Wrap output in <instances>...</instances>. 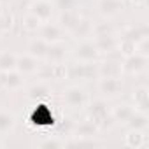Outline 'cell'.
Returning <instances> with one entry per match:
<instances>
[{
    "label": "cell",
    "instance_id": "cell-1",
    "mask_svg": "<svg viewBox=\"0 0 149 149\" xmlns=\"http://www.w3.org/2000/svg\"><path fill=\"white\" fill-rule=\"evenodd\" d=\"M30 123L33 126H42V125L54 126L56 125V118H54V114H53L49 105H46L42 102H37V105H33L30 109Z\"/></svg>",
    "mask_w": 149,
    "mask_h": 149
},
{
    "label": "cell",
    "instance_id": "cell-2",
    "mask_svg": "<svg viewBox=\"0 0 149 149\" xmlns=\"http://www.w3.org/2000/svg\"><path fill=\"white\" fill-rule=\"evenodd\" d=\"M63 102L70 109H76V111L84 109L86 104H88V93L81 86H70L63 93Z\"/></svg>",
    "mask_w": 149,
    "mask_h": 149
},
{
    "label": "cell",
    "instance_id": "cell-3",
    "mask_svg": "<svg viewBox=\"0 0 149 149\" xmlns=\"http://www.w3.org/2000/svg\"><path fill=\"white\" fill-rule=\"evenodd\" d=\"M74 56H76V60H79V61H83V63H93V61H97V58H98V49H97V46L91 42V40H81L76 47H74Z\"/></svg>",
    "mask_w": 149,
    "mask_h": 149
},
{
    "label": "cell",
    "instance_id": "cell-4",
    "mask_svg": "<svg viewBox=\"0 0 149 149\" xmlns=\"http://www.w3.org/2000/svg\"><path fill=\"white\" fill-rule=\"evenodd\" d=\"M54 7L49 0H33L30 6V14H33L40 23H49L53 18Z\"/></svg>",
    "mask_w": 149,
    "mask_h": 149
},
{
    "label": "cell",
    "instance_id": "cell-5",
    "mask_svg": "<svg viewBox=\"0 0 149 149\" xmlns=\"http://www.w3.org/2000/svg\"><path fill=\"white\" fill-rule=\"evenodd\" d=\"M109 119H112L111 111H107V107H105V104H104L102 100L93 102V104L90 105V121H91L97 128H100L102 125H105Z\"/></svg>",
    "mask_w": 149,
    "mask_h": 149
},
{
    "label": "cell",
    "instance_id": "cell-6",
    "mask_svg": "<svg viewBox=\"0 0 149 149\" xmlns=\"http://www.w3.org/2000/svg\"><path fill=\"white\" fill-rule=\"evenodd\" d=\"M146 63H147V56L135 51V53L125 56V60L121 63V68H123V72H128V74H139L140 70H144Z\"/></svg>",
    "mask_w": 149,
    "mask_h": 149
},
{
    "label": "cell",
    "instance_id": "cell-7",
    "mask_svg": "<svg viewBox=\"0 0 149 149\" xmlns=\"http://www.w3.org/2000/svg\"><path fill=\"white\" fill-rule=\"evenodd\" d=\"M40 37L47 42V44H56L61 42L65 39V30L60 25H53V23H42L40 25Z\"/></svg>",
    "mask_w": 149,
    "mask_h": 149
},
{
    "label": "cell",
    "instance_id": "cell-8",
    "mask_svg": "<svg viewBox=\"0 0 149 149\" xmlns=\"http://www.w3.org/2000/svg\"><path fill=\"white\" fill-rule=\"evenodd\" d=\"M39 68V60L35 56H32L30 53L26 54H19L16 56V70L23 76H28V74H35Z\"/></svg>",
    "mask_w": 149,
    "mask_h": 149
},
{
    "label": "cell",
    "instance_id": "cell-9",
    "mask_svg": "<svg viewBox=\"0 0 149 149\" xmlns=\"http://www.w3.org/2000/svg\"><path fill=\"white\" fill-rule=\"evenodd\" d=\"M97 74L100 76V79H121L123 68H121V63L107 60V61H102L98 65Z\"/></svg>",
    "mask_w": 149,
    "mask_h": 149
},
{
    "label": "cell",
    "instance_id": "cell-10",
    "mask_svg": "<svg viewBox=\"0 0 149 149\" xmlns=\"http://www.w3.org/2000/svg\"><path fill=\"white\" fill-rule=\"evenodd\" d=\"M98 90L104 97L107 98H112V97H118L121 95L123 91V84H121V79H100L98 83Z\"/></svg>",
    "mask_w": 149,
    "mask_h": 149
},
{
    "label": "cell",
    "instance_id": "cell-11",
    "mask_svg": "<svg viewBox=\"0 0 149 149\" xmlns=\"http://www.w3.org/2000/svg\"><path fill=\"white\" fill-rule=\"evenodd\" d=\"M65 56H67V47L61 44V42H56V44H49L47 46V51H46V60L54 65V63H65Z\"/></svg>",
    "mask_w": 149,
    "mask_h": 149
},
{
    "label": "cell",
    "instance_id": "cell-12",
    "mask_svg": "<svg viewBox=\"0 0 149 149\" xmlns=\"http://www.w3.org/2000/svg\"><path fill=\"white\" fill-rule=\"evenodd\" d=\"M51 93H53L51 88H49L44 81L33 84V86L26 91L28 98H32V100H35V102H46V100H49V98H51Z\"/></svg>",
    "mask_w": 149,
    "mask_h": 149
},
{
    "label": "cell",
    "instance_id": "cell-13",
    "mask_svg": "<svg viewBox=\"0 0 149 149\" xmlns=\"http://www.w3.org/2000/svg\"><path fill=\"white\" fill-rule=\"evenodd\" d=\"M79 19H81V14L74 9V7H70V9H61V14H60V26H61L63 30H68V32H70L74 26L79 23Z\"/></svg>",
    "mask_w": 149,
    "mask_h": 149
},
{
    "label": "cell",
    "instance_id": "cell-14",
    "mask_svg": "<svg viewBox=\"0 0 149 149\" xmlns=\"http://www.w3.org/2000/svg\"><path fill=\"white\" fill-rule=\"evenodd\" d=\"M16 128V116L9 111L0 109V137H7Z\"/></svg>",
    "mask_w": 149,
    "mask_h": 149
},
{
    "label": "cell",
    "instance_id": "cell-15",
    "mask_svg": "<svg viewBox=\"0 0 149 149\" xmlns=\"http://www.w3.org/2000/svg\"><path fill=\"white\" fill-rule=\"evenodd\" d=\"M70 33L76 39H79V40H86L88 37H93V23L90 19H83L81 18L79 23L70 30Z\"/></svg>",
    "mask_w": 149,
    "mask_h": 149
},
{
    "label": "cell",
    "instance_id": "cell-16",
    "mask_svg": "<svg viewBox=\"0 0 149 149\" xmlns=\"http://www.w3.org/2000/svg\"><path fill=\"white\" fill-rule=\"evenodd\" d=\"M93 44L97 46V49H98L100 54H102V53H112V51H116V47H118V40L114 39L112 33H111V35L95 37V42H93Z\"/></svg>",
    "mask_w": 149,
    "mask_h": 149
},
{
    "label": "cell",
    "instance_id": "cell-17",
    "mask_svg": "<svg viewBox=\"0 0 149 149\" xmlns=\"http://www.w3.org/2000/svg\"><path fill=\"white\" fill-rule=\"evenodd\" d=\"M98 9L102 16H116L123 9V0H100Z\"/></svg>",
    "mask_w": 149,
    "mask_h": 149
},
{
    "label": "cell",
    "instance_id": "cell-18",
    "mask_svg": "<svg viewBox=\"0 0 149 149\" xmlns=\"http://www.w3.org/2000/svg\"><path fill=\"white\" fill-rule=\"evenodd\" d=\"M125 144L132 149H139L146 144V132L144 130H132L125 135Z\"/></svg>",
    "mask_w": 149,
    "mask_h": 149
},
{
    "label": "cell",
    "instance_id": "cell-19",
    "mask_svg": "<svg viewBox=\"0 0 149 149\" xmlns=\"http://www.w3.org/2000/svg\"><path fill=\"white\" fill-rule=\"evenodd\" d=\"M133 111H135V109H133V107H130V105H126V104L116 105V107H112V111H111L112 121H118V123H123V125H126V121L132 118Z\"/></svg>",
    "mask_w": 149,
    "mask_h": 149
},
{
    "label": "cell",
    "instance_id": "cell-20",
    "mask_svg": "<svg viewBox=\"0 0 149 149\" xmlns=\"http://www.w3.org/2000/svg\"><path fill=\"white\" fill-rule=\"evenodd\" d=\"M97 126L88 119L86 123H83V125H79L77 128H76V132H74V137H77V142H81L83 139H91L95 133H97Z\"/></svg>",
    "mask_w": 149,
    "mask_h": 149
},
{
    "label": "cell",
    "instance_id": "cell-21",
    "mask_svg": "<svg viewBox=\"0 0 149 149\" xmlns=\"http://www.w3.org/2000/svg\"><path fill=\"white\" fill-rule=\"evenodd\" d=\"M47 42L42 39V37H39V39H33L30 44H28V53L32 54V56H35L37 60L39 58H44L46 56V51H47Z\"/></svg>",
    "mask_w": 149,
    "mask_h": 149
},
{
    "label": "cell",
    "instance_id": "cell-22",
    "mask_svg": "<svg viewBox=\"0 0 149 149\" xmlns=\"http://www.w3.org/2000/svg\"><path fill=\"white\" fill-rule=\"evenodd\" d=\"M16 56L11 51H0V72H9L16 68Z\"/></svg>",
    "mask_w": 149,
    "mask_h": 149
},
{
    "label": "cell",
    "instance_id": "cell-23",
    "mask_svg": "<svg viewBox=\"0 0 149 149\" xmlns=\"http://www.w3.org/2000/svg\"><path fill=\"white\" fill-rule=\"evenodd\" d=\"M126 125L132 128V130H144L147 128V116L146 112H139V111H133L132 118L126 121Z\"/></svg>",
    "mask_w": 149,
    "mask_h": 149
},
{
    "label": "cell",
    "instance_id": "cell-24",
    "mask_svg": "<svg viewBox=\"0 0 149 149\" xmlns=\"http://www.w3.org/2000/svg\"><path fill=\"white\" fill-rule=\"evenodd\" d=\"M133 104H135V111H139V112H146L147 111V88L135 90Z\"/></svg>",
    "mask_w": 149,
    "mask_h": 149
},
{
    "label": "cell",
    "instance_id": "cell-25",
    "mask_svg": "<svg viewBox=\"0 0 149 149\" xmlns=\"http://www.w3.org/2000/svg\"><path fill=\"white\" fill-rule=\"evenodd\" d=\"M65 146H68V142L65 139H61V135H51L39 142V147H42V149H49V147L54 149V147H65Z\"/></svg>",
    "mask_w": 149,
    "mask_h": 149
},
{
    "label": "cell",
    "instance_id": "cell-26",
    "mask_svg": "<svg viewBox=\"0 0 149 149\" xmlns=\"http://www.w3.org/2000/svg\"><path fill=\"white\" fill-rule=\"evenodd\" d=\"M40 25H42V23H40L33 14H30V13H28V14L25 16V19H23V28H25L26 32H37V30L40 28Z\"/></svg>",
    "mask_w": 149,
    "mask_h": 149
},
{
    "label": "cell",
    "instance_id": "cell-27",
    "mask_svg": "<svg viewBox=\"0 0 149 149\" xmlns=\"http://www.w3.org/2000/svg\"><path fill=\"white\" fill-rule=\"evenodd\" d=\"M58 2H60V6H61L63 9H70V7H72V2H74V0H58Z\"/></svg>",
    "mask_w": 149,
    "mask_h": 149
},
{
    "label": "cell",
    "instance_id": "cell-28",
    "mask_svg": "<svg viewBox=\"0 0 149 149\" xmlns=\"http://www.w3.org/2000/svg\"><path fill=\"white\" fill-rule=\"evenodd\" d=\"M132 4H133V6H144L146 0H132Z\"/></svg>",
    "mask_w": 149,
    "mask_h": 149
},
{
    "label": "cell",
    "instance_id": "cell-29",
    "mask_svg": "<svg viewBox=\"0 0 149 149\" xmlns=\"http://www.w3.org/2000/svg\"><path fill=\"white\" fill-rule=\"evenodd\" d=\"M7 2H11V0H0V4H7Z\"/></svg>",
    "mask_w": 149,
    "mask_h": 149
},
{
    "label": "cell",
    "instance_id": "cell-30",
    "mask_svg": "<svg viewBox=\"0 0 149 149\" xmlns=\"http://www.w3.org/2000/svg\"><path fill=\"white\" fill-rule=\"evenodd\" d=\"M2 147H4V142H2V140H0V149H2Z\"/></svg>",
    "mask_w": 149,
    "mask_h": 149
},
{
    "label": "cell",
    "instance_id": "cell-31",
    "mask_svg": "<svg viewBox=\"0 0 149 149\" xmlns=\"http://www.w3.org/2000/svg\"><path fill=\"white\" fill-rule=\"evenodd\" d=\"M0 16H2V4H0Z\"/></svg>",
    "mask_w": 149,
    "mask_h": 149
}]
</instances>
